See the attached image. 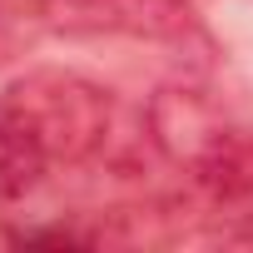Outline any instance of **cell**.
Segmentation results:
<instances>
[{"label":"cell","mask_w":253,"mask_h":253,"mask_svg":"<svg viewBox=\"0 0 253 253\" xmlns=\"http://www.w3.org/2000/svg\"><path fill=\"white\" fill-rule=\"evenodd\" d=\"M0 119L40 154V164H84L114 129V99L75 70H30L5 84Z\"/></svg>","instance_id":"cell-1"},{"label":"cell","mask_w":253,"mask_h":253,"mask_svg":"<svg viewBox=\"0 0 253 253\" xmlns=\"http://www.w3.org/2000/svg\"><path fill=\"white\" fill-rule=\"evenodd\" d=\"M40 25L65 40H154V45H209L184 0H40Z\"/></svg>","instance_id":"cell-2"},{"label":"cell","mask_w":253,"mask_h":253,"mask_svg":"<svg viewBox=\"0 0 253 253\" xmlns=\"http://www.w3.org/2000/svg\"><path fill=\"white\" fill-rule=\"evenodd\" d=\"M233 124L209 104L204 89L194 84H164L154 99H149V139L159 144L164 159L184 164L189 174L228 139Z\"/></svg>","instance_id":"cell-3"},{"label":"cell","mask_w":253,"mask_h":253,"mask_svg":"<svg viewBox=\"0 0 253 253\" xmlns=\"http://www.w3.org/2000/svg\"><path fill=\"white\" fill-rule=\"evenodd\" d=\"M213 228L223 238H253V134L228 129V139L194 169Z\"/></svg>","instance_id":"cell-4"},{"label":"cell","mask_w":253,"mask_h":253,"mask_svg":"<svg viewBox=\"0 0 253 253\" xmlns=\"http://www.w3.org/2000/svg\"><path fill=\"white\" fill-rule=\"evenodd\" d=\"M45 164H40V154L10 129L5 119H0V209H10L30 184H35V174H40Z\"/></svg>","instance_id":"cell-5"}]
</instances>
